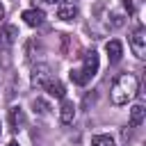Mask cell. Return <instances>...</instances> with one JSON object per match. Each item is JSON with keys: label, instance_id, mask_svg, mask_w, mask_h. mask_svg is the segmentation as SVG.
<instances>
[{"label": "cell", "instance_id": "6da1fadb", "mask_svg": "<svg viewBox=\"0 0 146 146\" xmlns=\"http://www.w3.org/2000/svg\"><path fill=\"white\" fill-rule=\"evenodd\" d=\"M139 91V80L137 75L132 73H121L114 82H112V91H110V98L114 105H128Z\"/></svg>", "mask_w": 146, "mask_h": 146}, {"label": "cell", "instance_id": "7a4b0ae2", "mask_svg": "<svg viewBox=\"0 0 146 146\" xmlns=\"http://www.w3.org/2000/svg\"><path fill=\"white\" fill-rule=\"evenodd\" d=\"M130 48H132V52L139 59L146 57V30L144 27H135L132 30V34H130Z\"/></svg>", "mask_w": 146, "mask_h": 146}, {"label": "cell", "instance_id": "3957f363", "mask_svg": "<svg viewBox=\"0 0 146 146\" xmlns=\"http://www.w3.org/2000/svg\"><path fill=\"white\" fill-rule=\"evenodd\" d=\"M80 68H82L84 75L91 80V78L98 73V52H96V50L84 52V55H82V66H80Z\"/></svg>", "mask_w": 146, "mask_h": 146}, {"label": "cell", "instance_id": "277c9868", "mask_svg": "<svg viewBox=\"0 0 146 146\" xmlns=\"http://www.w3.org/2000/svg\"><path fill=\"white\" fill-rule=\"evenodd\" d=\"M105 52H107V59H110V64H119V62H121V57H123V46H121V41H116V39L107 41V46H105Z\"/></svg>", "mask_w": 146, "mask_h": 146}, {"label": "cell", "instance_id": "5b68a950", "mask_svg": "<svg viewBox=\"0 0 146 146\" xmlns=\"http://www.w3.org/2000/svg\"><path fill=\"white\" fill-rule=\"evenodd\" d=\"M48 78H50L48 64H36L34 71H32V84H34V87H43V84L48 82Z\"/></svg>", "mask_w": 146, "mask_h": 146}, {"label": "cell", "instance_id": "8992f818", "mask_svg": "<svg viewBox=\"0 0 146 146\" xmlns=\"http://www.w3.org/2000/svg\"><path fill=\"white\" fill-rule=\"evenodd\" d=\"M73 119H75V105H73V100L62 98V107H59V121H62L64 125H68V123H73Z\"/></svg>", "mask_w": 146, "mask_h": 146}, {"label": "cell", "instance_id": "52a82bcc", "mask_svg": "<svg viewBox=\"0 0 146 146\" xmlns=\"http://www.w3.org/2000/svg\"><path fill=\"white\" fill-rule=\"evenodd\" d=\"M16 36H18V30H16L14 25H5V27H0V48H9V46H14Z\"/></svg>", "mask_w": 146, "mask_h": 146}, {"label": "cell", "instance_id": "ba28073f", "mask_svg": "<svg viewBox=\"0 0 146 146\" xmlns=\"http://www.w3.org/2000/svg\"><path fill=\"white\" fill-rule=\"evenodd\" d=\"M78 16V5L75 2H62L57 7V18L59 21H73Z\"/></svg>", "mask_w": 146, "mask_h": 146}, {"label": "cell", "instance_id": "9c48e42d", "mask_svg": "<svg viewBox=\"0 0 146 146\" xmlns=\"http://www.w3.org/2000/svg\"><path fill=\"white\" fill-rule=\"evenodd\" d=\"M23 21H25V25H30V27H39L41 23H43V11L41 9H25L23 11V16H21Z\"/></svg>", "mask_w": 146, "mask_h": 146}, {"label": "cell", "instance_id": "30bf717a", "mask_svg": "<svg viewBox=\"0 0 146 146\" xmlns=\"http://www.w3.org/2000/svg\"><path fill=\"white\" fill-rule=\"evenodd\" d=\"M43 89H46V91H48L52 98H59V100L66 96V89H64V84H62L57 78H55V80H52V78H48V82L43 84Z\"/></svg>", "mask_w": 146, "mask_h": 146}, {"label": "cell", "instance_id": "8fae6325", "mask_svg": "<svg viewBox=\"0 0 146 146\" xmlns=\"http://www.w3.org/2000/svg\"><path fill=\"white\" fill-rule=\"evenodd\" d=\"M9 123H11L14 130H21V128L25 125V112H23V107L14 105V107L9 110Z\"/></svg>", "mask_w": 146, "mask_h": 146}, {"label": "cell", "instance_id": "7c38bea8", "mask_svg": "<svg viewBox=\"0 0 146 146\" xmlns=\"http://www.w3.org/2000/svg\"><path fill=\"white\" fill-rule=\"evenodd\" d=\"M146 119V110L144 105H132L130 107V128H139Z\"/></svg>", "mask_w": 146, "mask_h": 146}, {"label": "cell", "instance_id": "4fadbf2b", "mask_svg": "<svg viewBox=\"0 0 146 146\" xmlns=\"http://www.w3.org/2000/svg\"><path fill=\"white\" fill-rule=\"evenodd\" d=\"M68 78H71V82H73V84H80V87L89 82V78L84 75V71H82V68H71V71H68Z\"/></svg>", "mask_w": 146, "mask_h": 146}, {"label": "cell", "instance_id": "5bb4252c", "mask_svg": "<svg viewBox=\"0 0 146 146\" xmlns=\"http://www.w3.org/2000/svg\"><path fill=\"white\" fill-rule=\"evenodd\" d=\"M32 107H34V112L41 114V116H46V114L50 112V105H48L43 98H34V100H32Z\"/></svg>", "mask_w": 146, "mask_h": 146}, {"label": "cell", "instance_id": "9a60e30c", "mask_svg": "<svg viewBox=\"0 0 146 146\" xmlns=\"http://www.w3.org/2000/svg\"><path fill=\"white\" fill-rule=\"evenodd\" d=\"M91 146H116V144H114V139L110 135H96L91 139Z\"/></svg>", "mask_w": 146, "mask_h": 146}, {"label": "cell", "instance_id": "2e32d148", "mask_svg": "<svg viewBox=\"0 0 146 146\" xmlns=\"http://www.w3.org/2000/svg\"><path fill=\"white\" fill-rule=\"evenodd\" d=\"M123 7H125V11H128V14H132V11H135V5H132V0H123Z\"/></svg>", "mask_w": 146, "mask_h": 146}, {"label": "cell", "instance_id": "e0dca14e", "mask_svg": "<svg viewBox=\"0 0 146 146\" xmlns=\"http://www.w3.org/2000/svg\"><path fill=\"white\" fill-rule=\"evenodd\" d=\"M2 16H5V7H2V2H0V21H2Z\"/></svg>", "mask_w": 146, "mask_h": 146}, {"label": "cell", "instance_id": "ac0fdd59", "mask_svg": "<svg viewBox=\"0 0 146 146\" xmlns=\"http://www.w3.org/2000/svg\"><path fill=\"white\" fill-rule=\"evenodd\" d=\"M7 146H18V141H9V144H7Z\"/></svg>", "mask_w": 146, "mask_h": 146}, {"label": "cell", "instance_id": "d6986e66", "mask_svg": "<svg viewBox=\"0 0 146 146\" xmlns=\"http://www.w3.org/2000/svg\"><path fill=\"white\" fill-rule=\"evenodd\" d=\"M43 2H50V5H55V2H57V0H43Z\"/></svg>", "mask_w": 146, "mask_h": 146}, {"label": "cell", "instance_id": "ffe728a7", "mask_svg": "<svg viewBox=\"0 0 146 146\" xmlns=\"http://www.w3.org/2000/svg\"><path fill=\"white\" fill-rule=\"evenodd\" d=\"M0 132H2V128H0Z\"/></svg>", "mask_w": 146, "mask_h": 146}]
</instances>
